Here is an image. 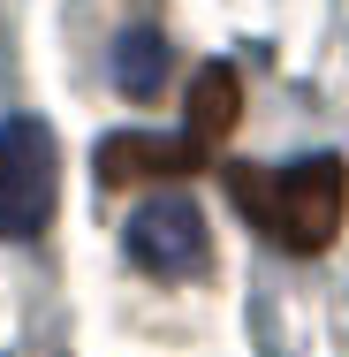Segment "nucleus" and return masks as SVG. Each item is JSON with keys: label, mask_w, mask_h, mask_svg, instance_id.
I'll return each mask as SVG.
<instances>
[{"label": "nucleus", "mask_w": 349, "mask_h": 357, "mask_svg": "<svg viewBox=\"0 0 349 357\" xmlns=\"http://www.w3.org/2000/svg\"><path fill=\"white\" fill-rule=\"evenodd\" d=\"M228 198L243 206L251 228H266L281 251L311 259L342 236L349 213V167L334 152H311V160H288V167H228Z\"/></svg>", "instance_id": "nucleus-1"}, {"label": "nucleus", "mask_w": 349, "mask_h": 357, "mask_svg": "<svg viewBox=\"0 0 349 357\" xmlns=\"http://www.w3.org/2000/svg\"><path fill=\"white\" fill-rule=\"evenodd\" d=\"M61 190V144L38 114H8L0 122V243H31L54 220Z\"/></svg>", "instance_id": "nucleus-2"}, {"label": "nucleus", "mask_w": 349, "mask_h": 357, "mask_svg": "<svg viewBox=\"0 0 349 357\" xmlns=\"http://www.w3.org/2000/svg\"><path fill=\"white\" fill-rule=\"evenodd\" d=\"M130 259H137L152 282H198L205 259H212L205 213L190 198H152V206H137V220H130Z\"/></svg>", "instance_id": "nucleus-3"}, {"label": "nucleus", "mask_w": 349, "mask_h": 357, "mask_svg": "<svg viewBox=\"0 0 349 357\" xmlns=\"http://www.w3.org/2000/svg\"><path fill=\"white\" fill-rule=\"evenodd\" d=\"M205 160V144L190 137H152V130H122V137H99L91 152V175L107 190H137V183H167V175H190Z\"/></svg>", "instance_id": "nucleus-4"}, {"label": "nucleus", "mask_w": 349, "mask_h": 357, "mask_svg": "<svg viewBox=\"0 0 349 357\" xmlns=\"http://www.w3.org/2000/svg\"><path fill=\"white\" fill-rule=\"evenodd\" d=\"M235 114H243V84L228 61H205V69L190 76V137L198 144H220L235 130Z\"/></svg>", "instance_id": "nucleus-5"}, {"label": "nucleus", "mask_w": 349, "mask_h": 357, "mask_svg": "<svg viewBox=\"0 0 349 357\" xmlns=\"http://www.w3.org/2000/svg\"><path fill=\"white\" fill-rule=\"evenodd\" d=\"M114 84L130 91V99H160L167 91V38L137 23V31H122V46H114Z\"/></svg>", "instance_id": "nucleus-6"}]
</instances>
